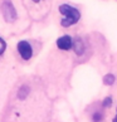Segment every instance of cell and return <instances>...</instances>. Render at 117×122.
Returning <instances> with one entry per match:
<instances>
[{"label": "cell", "instance_id": "obj_10", "mask_svg": "<svg viewBox=\"0 0 117 122\" xmlns=\"http://www.w3.org/2000/svg\"><path fill=\"white\" fill-rule=\"evenodd\" d=\"M93 120H94V121H100V120H101V115H100V113L94 115V117H93Z\"/></svg>", "mask_w": 117, "mask_h": 122}, {"label": "cell", "instance_id": "obj_11", "mask_svg": "<svg viewBox=\"0 0 117 122\" xmlns=\"http://www.w3.org/2000/svg\"><path fill=\"white\" fill-rule=\"evenodd\" d=\"M112 122H117V113H116V117L113 118V121H112Z\"/></svg>", "mask_w": 117, "mask_h": 122}, {"label": "cell", "instance_id": "obj_7", "mask_svg": "<svg viewBox=\"0 0 117 122\" xmlns=\"http://www.w3.org/2000/svg\"><path fill=\"white\" fill-rule=\"evenodd\" d=\"M28 94V88L26 87H21L19 91V98H25V96Z\"/></svg>", "mask_w": 117, "mask_h": 122}, {"label": "cell", "instance_id": "obj_2", "mask_svg": "<svg viewBox=\"0 0 117 122\" xmlns=\"http://www.w3.org/2000/svg\"><path fill=\"white\" fill-rule=\"evenodd\" d=\"M18 52L20 53V56L23 59L28 61L31 58V56H33V49H31V46L25 42V40H21V42L18 43Z\"/></svg>", "mask_w": 117, "mask_h": 122}, {"label": "cell", "instance_id": "obj_9", "mask_svg": "<svg viewBox=\"0 0 117 122\" xmlns=\"http://www.w3.org/2000/svg\"><path fill=\"white\" fill-rule=\"evenodd\" d=\"M111 103H112V98L107 97L105 101H103V107H111Z\"/></svg>", "mask_w": 117, "mask_h": 122}, {"label": "cell", "instance_id": "obj_3", "mask_svg": "<svg viewBox=\"0 0 117 122\" xmlns=\"http://www.w3.org/2000/svg\"><path fill=\"white\" fill-rule=\"evenodd\" d=\"M3 14H4V16H5L6 21H13V20H15L16 13H15L14 6L11 5V3H9V1L4 3V5H3Z\"/></svg>", "mask_w": 117, "mask_h": 122}, {"label": "cell", "instance_id": "obj_4", "mask_svg": "<svg viewBox=\"0 0 117 122\" xmlns=\"http://www.w3.org/2000/svg\"><path fill=\"white\" fill-rule=\"evenodd\" d=\"M57 47L62 49V51H69L73 47V40L69 35H63L57 40Z\"/></svg>", "mask_w": 117, "mask_h": 122}, {"label": "cell", "instance_id": "obj_6", "mask_svg": "<svg viewBox=\"0 0 117 122\" xmlns=\"http://www.w3.org/2000/svg\"><path fill=\"white\" fill-rule=\"evenodd\" d=\"M103 83L107 86H112L115 83V76L113 74H106L105 78H103Z\"/></svg>", "mask_w": 117, "mask_h": 122}, {"label": "cell", "instance_id": "obj_8", "mask_svg": "<svg viewBox=\"0 0 117 122\" xmlns=\"http://www.w3.org/2000/svg\"><path fill=\"white\" fill-rule=\"evenodd\" d=\"M5 48H6V44H5V42L0 38V56L4 53V51H5Z\"/></svg>", "mask_w": 117, "mask_h": 122}, {"label": "cell", "instance_id": "obj_12", "mask_svg": "<svg viewBox=\"0 0 117 122\" xmlns=\"http://www.w3.org/2000/svg\"><path fill=\"white\" fill-rule=\"evenodd\" d=\"M33 1H34V3H38V1H39V0H33Z\"/></svg>", "mask_w": 117, "mask_h": 122}, {"label": "cell", "instance_id": "obj_5", "mask_svg": "<svg viewBox=\"0 0 117 122\" xmlns=\"http://www.w3.org/2000/svg\"><path fill=\"white\" fill-rule=\"evenodd\" d=\"M74 52H76V54H78V56H82V54H83V52H84V46H83L82 40L77 39V40L74 42Z\"/></svg>", "mask_w": 117, "mask_h": 122}, {"label": "cell", "instance_id": "obj_1", "mask_svg": "<svg viewBox=\"0 0 117 122\" xmlns=\"http://www.w3.org/2000/svg\"><path fill=\"white\" fill-rule=\"evenodd\" d=\"M59 11H61V14L64 15V18H63L62 21H61L62 26L73 25V24L77 23L79 20V18H81V14H79V11L77 9L71 6V5H67V4H63V5L59 6Z\"/></svg>", "mask_w": 117, "mask_h": 122}]
</instances>
